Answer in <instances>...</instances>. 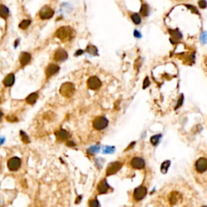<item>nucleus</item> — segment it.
Returning a JSON list of instances; mask_svg holds the SVG:
<instances>
[{
	"mask_svg": "<svg viewBox=\"0 0 207 207\" xmlns=\"http://www.w3.org/2000/svg\"><path fill=\"white\" fill-rule=\"evenodd\" d=\"M55 36L60 40L66 41V40H70L75 37V32L73 28L69 26H62L56 31Z\"/></svg>",
	"mask_w": 207,
	"mask_h": 207,
	"instance_id": "1",
	"label": "nucleus"
},
{
	"mask_svg": "<svg viewBox=\"0 0 207 207\" xmlns=\"http://www.w3.org/2000/svg\"><path fill=\"white\" fill-rule=\"evenodd\" d=\"M75 85L71 82H66L64 83L60 88V94L62 96L70 98L73 96V94L75 93Z\"/></svg>",
	"mask_w": 207,
	"mask_h": 207,
	"instance_id": "2",
	"label": "nucleus"
},
{
	"mask_svg": "<svg viewBox=\"0 0 207 207\" xmlns=\"http://www.w3.org/2000/svg\"><path fill=\"white\" fill-rule=\"evenodd\" d=\"M109 121L104 116H98L93 121V127L97 130H102L108 126Z\"/></svg>",
	"mask_w": 207,
	"mask_h": 207,
	"instance_id": "3",
	"label": "nucleus"
},
{
	"mask_svg": "<svg viewBox=\"0 0 207 207\" xmlns=\"http://www.w3.org/2000/svg\"><path fill=\"white\" fill-rule=\"evenodd\" d=\"M54 14V11L51 8H49V6H45L41 8L39 12V16L40 19L42 20H48L50 19Z\"/></svg>",
	"mask_w": 207,
	"mask_h": 207,
	"instance_id": "4",
	"label": "nucleus"
},
{
	"mask_svg": "<svg viewBox=\"0 0 207 207\" xmlns=\"http://www.w3.org/2000/svg\"><path fill=\"white\" fill-rule=\"evenodd\" d=\"M147 188H145L144 186H139V187L136 188L134 191V198L135 201L139 202L145 197V196L147 195Z\"/></svg>",
	"mask_w": 207,
	"mask_h": 207,
	"instance_id": "5",
	"label": "nucleus"
},
{
	"mask_svg": "<svg viewBox=\"0 0 207 207\" xmlns=\"http://www.w3.org/2000/svg\"><path fill=\"white\" fill-rule=\"evenodd\" d=\"M121 167H122V164H121V162L116 161L110 164L108 166V167H107V176H111V175L115 174L116 172H117L119 170L121 169Z\"/></svg>",
	"mask_w": 207,
	"mask_h": 207,
	"instance_id": "6",
	"label": "nucleus"
},
{
	"mask_svg": "<svg viewBox=\"0 0 207 207\" xmlns=\"http://www.w3.org/2000/svg\"><path fill=\"white\" fill-rule=\"evenodd\" d=\"M21 166V160L18 157H12L8 162V167L11 171H17Z\"/></svg>",
	"mask_w": 207,
	"mask_h": 207,
	"instance_id": "7",
	"label": "nucleus"
},
{
	"mask_svg": "<svg viewBox=\"0 0 207 207\" xmlns=\"http://www.w3.org/2000/svg\"><path fill=\"white\" fill-rule=\"evenodd\" d=\"M88 87L91 90H96L101 87V81L96 76H91L88 80Z\"/></svg>",
	"mask_w": 207,
	"mask_h": 207,
	"instance_id": "8",
	"label": "nucleus"
},
{
	"mask_svg": "<svg viewBox=\"0 0 207 207\" xmlns=\"http://www.w3.org/2000/svg\"><path fill=\"white\" fill-rule=\"evenodd\" d=\"M196 170L202 173L206 171L207 169V159L205 158H201L196 162Z\"/></svg>",
	"mask_w": 207,
	"mask_h": 207,
	"instance_id": "9",
	"label": "nucleus"
},
{
	"mask_svg": "<svg viewBox=\"0 0 207 207\" xmlns=\"http://www.w3.org/2000/svg\"><path fill=\"white\" fill-rule=\"evenodd\" d=\"M68 58V54L65 49H58L54 53V60L61 62V61H65Z\"/></svg>",
	"mask_w": 207,
	"mask_h": 207,
	"instance_id": "10",
	"label": "nucleus"
},
{
	"mask_svg": "<svg viewBox=\"0 0 207 207\" xmlns=\"http://www.w3.org/2000/svg\"><path fill=\"white\" fill-rule=\"evenodd\" d=\"M131 166L135 169H142L145 167V161L143 159L139 158V157H135L132 159L130 162Z\"/></svg>",
	"mask_w": 207,
	"mask_h": 207,
	"instance_id": "11",
	"label": "nucleus"
},
{
	"mask_svg": "<svg viewBox=\"0 0 207 207\" xmlns=\"http://www.w3.org/2000/svg\"><path fill=\"white\" fill-rule=\"evenodd\" d=\"M59 69H60V67L58 65H56V64H49L46 70V74L47 78H49L50 76L58 73V71H59Z\"/></svg>",
	"mask_w": 207,
	"mask_h": 207,
	"instance_id": "12",
	"label": "nucleus"
},
{
	"mask_svg": "<svg viewBox=\"0 0 207 207\" xmlns=\"http://www.w3.org/2000/svg\"><path fill=\"white\" fill-rule=\"evenodd\" d=\"M182 199V195L178 192H172L170 193L169 196V202L172 205H174L179 202L180 201H181Z\"/></svg>",
	"mask_w": 207,
	"mask_h": 207,
	"instance_id": "13",
	"label": "nucleus"
},
{
	"mask_svg": "<svg viewBox=\"0 0 207 207\" xmlns=\"http://www.w3.org/2000/svg\"><path fill=\"white\" fill-rule=\"evenodd\" d=\"M55 135L57 137V139L58 140H61V141H65V140H66V139H68L70 138V134L66 130L62 129L56 131Z\"/></svg>",
	"mask_w": 207,
	"mask_h": 207,
	"instance_id": "14",
	"label": "nucleus"
},
{
	"mask_svg": "<svg viewBox=\"0 0 207 207\" xmlns=\"http://www.w3.org/2000/svg\"><path fill=\"white\" fill-rule=\"evenodd\" d=\"M109 189V186L108 183H107L106 180H101V182L98 184V187H97V189H98V192L100 194H104V193H106L108 192V190Z\"/></svg>",
	"mask_w": 207,
	"mask_h": 207,
	"instance_id": "15",
	"label": "nucleus"
},
{
	"mask_svg": "<svg viewBox=\"0 0 207 207\" xmlns=\"http://www.w3.org/2000/svg\"><path fill=\"white\" fill-rule=\"evenodd\" d=\"M30 60H31L30 53H27V52H24V53H21L20 61V64H21L22 66H26V65H27L29 62H30Z\"/></svg>",
	"mask_w": 207,
	"mask_h": 207,
	"instance_id": "16",
	"label": "nucleus"
},
{
	"mask_svg": "<svg viewBox=\"0 0 207 207\" xmlns=\"http://www.w3.org/2000/svg\"><path fill=\"white\" fill-rule=\"evenodd\" d=\"M14 83H15V75L13 74H9L3 80V84L6 87L12 86Z\"/></svg>",
	"mask_w": 207,
	"mask_h": 207,
	"instance_id": "17",
	"label": "nucleus"
},
{
	"mask_svg": "<svg viewBox=\"0 0 207 207\" xmlns=\"http://www.w3.org/2000/svg\"><path fill=\"white\" fill-rule=\"evenodd\" d=\"M8 16H9L8 8L4 5H0V17H2L4 20H7Z\"/></svg>",
	"mask_w": 207,
	"mask_h": 207,
	"instance_id": "18",
	"label": "nucleus"
},
{
	"mask_svg": "<svg viewBox=\"0 0 207 207\" xmlns=\"http://www.w3.org/2000/svg\"><path fill=\"white\" fill-rule=\"evenodd\" d=\"M38 98V94L37 92H33V93L30 94L29 96L26 98V102L29 104H33L36 103V101Z\"/></svg>",
	"mask_w": 207,
	"mask_h": 207,
	"instance_id": "19",
	"label": "nucleus"
},
{
	"mask_svg": "<svg viewBox=\"0 0 207 207\" xmlns=\"http://www.w3.org/2000/svg\"><path fill=\"white\" fill-rule=\"evenodd\" d=\"M168 32H169V33L171 34V36H172V37H174L176 40H180L182 38V34L178 29H175V30L169 29Z\"/></svg>",
	"mask_w": 207,
	"mask_h": 207,
	"instance_id": "20",
	"label": "nucleus"
},
{
	"mask_svg": "<svg viewBox=\"0 0 207 207\" xmlns=\"http://www.w3.org/2000/svg\"><path fill=\"white\" fill-rule=\"evenodd\" d=\"M170 164H171V162H170L169 160H166V161H164V163L162 164L161 169H160L161 170L162 173H164V174H166V173H167Z\"/></svg>",
	"mask_w": 207,
	"mask_h": 207,
	"instance_id": "21",
	"label": "nucleus"
},
{
	"mask_svg": "<svg viewBox=\"0 0 207 207\" xmlns=\"http://www.w3.org/2000/svg\"><path fill=\"white\" fill-rule=\"evenodd\" d=\"M87 51H88V53H89L91 55H98V50H97L96 46H88L87 48Z\"/></svg>",
	"mask_w": 207,
	"mask_h": 207,
	"instance_id": "22",
	"label": "nucleus"
},
{
	"mask_svg": "<svg viewBox=\"0 0 207 207\" xmlns=\"http://www.w3.org/2000/svg\"><path fill=\"white\" fill-rule=\"evenodd\" d=\"M30 24H31L30 20H23V21H21V23L20 24L19 27H20L21 29H26V28H28V26L30 25Z\"/></svg>",
	"mask_w": 207,
	"mask_h": 207,
	"instance_id": "23",
	"label": "nucleus"
},
{
	"mask_svg": "<svg viewBox=\"0 0 207 207\" xmlns=\"http://www.w3.org/2000/svg\"><path fill=\"white\" fill-rule=\"evenodd\" d=\"M161 137H162L161 134H157V135H154V136H152L151 138V142L152 145H154V146L157 145Z\"/></svg>",
	"mask_w": 207,
	"mask_h": 207,
	"instance_id": "24",
	"label": "nucleus"
},
{
	"mask_svg": "<svg viewBox=\"0 0 207 207\" xmlns=\"http://www.w3.org/2000/svg\"><path fill=\"white\" fill-rule=\"evenodd\" d=\"M131 19L135 24H139L141 23V18H140L139 14H137V13H134L131 15Z\"/></svg>",
	"mask_w": 207,
	"mask_h": 207,
	"instance_id": "25",
	"label": "nucleus"
},
{
	"mask_svg": "<svg viewBox=\"0 0 207 207\" xmlns=\"http://www.w3.org/2000/svg\"><path fill=\"white\" fill-rule=\"evenodd\" d=\"M140 13H141L143 16H147V15H148V7H147V4L143 3V4L142 5Z\"/></svg>",
	"mask_w": 207,
	"mask_h": 207,
	"instance_id": "26",
	"label": "nucleus"
},
{
	"mask_svg": "<svg viewBox=\"0 0 207 207\" xmlns=\"http://www.w3.org/2000/svg\"><path fill=\"white\" fill-rule=\"evenodd\" d=\"M20 137H21V139H22V141H23L24 143H28V142H30V140L28 139V135H27L24 131H20Z\"/></svg>",
	"mask_w": 207,
	"mask_h": 207,
	"instance_id": "27",
	"label": "nucleus"
},
{
	"mask_svg": "<svg viewBox=\"0 0 207 207\" xmlns=\"http://www.w3.org/2000/svg\"><path fill=\"white\" fill-rule=\"evenodd\" d=\"M99 151H100V147H97V146H94V147H91V148H89L88 152V153H91V154H93V153L98 152Z\"/></svg>",
	"mask_w": 207,
	"mask_h": 207,
	"instance_id": "28",
	"label": "nucleus"
},
{
	"mask_svg": "<svg viewBox=\"0 0 207 207\" xmlns=\"http://www.w3.org/2000/svg\"><path fill=\"white\" fill-rule=\"evenodd\" d=\"M89 206L90 207H99V202L96 199L91 200L89 202Z\"/></svg>",
	"mask_w": 207,
	"mask_h": 207,
	"instance_id": "29",
	"label": "nucleus"
},
{
	"mask_svg": "<svg viewBox=\"0 0 207 207\" xmlns=\"http://www.w3.org/2000/svg\"><path fill=\"white\" fill-rule=\"evenodd\" d=\"M114 151V147H106L104 149V153H113Z\"/></svg>",
	"mask_w": 207,
	"mask_h": 207,
	"instance_id": "30",
	"label": "nucleus"
},
{
	"mask_svg": "<svg viewBox=\"0 0 207 207\" xmlns=\"http://www.w3.org/2000/svg\"><path fill=\"white\" fill-rule=\"evenodd\" d=\"M150 85V79H149V77H146L145 78V79H144L143 81V88L146 89L147 88V87L149 86Z\"/></svg>",
	"mask_w": 207,
	"mask_h": 207,
	"instance_id": "31",
	"label": "nucleus"
},
{
	"mask_svg": "<svg viewBox=\"0 0 207 207\" xmlns=\"http://www.w3.org/2000/svg\"><path fill=\"white\" fill-rule=\"evenodd\" d=\"M199 6L200 8H202V9H205V8H206V2H205V0H201V1H199Z\"/></svg>",
	"mask_w": 207,
	"mask_h": 207,
	"instance_id": "32",
	"label": "nucleus"
},
{
	"mask_svg": "<svg viewBox=\"0 0 207 207\" xmlns=\"http://www.w3.org/2000/svg\"><path fill=\"white\" fill-rule=\"evenodd\" d=\"M183 100H184V96L183 95H181L180 96V97L179 100H178V104H177V107H176V109H178L180 105H182V104H183Z\"/></svg>",
	"mask_w": 207,
	"mask_h": 207,
	"instance_id": "33",
	"label": "nucleus"
},
{
	"mask_svg": "<svg viewBox=\"0 0 207 207\" xmlns=\"http://www.w3.org/2000/svg\"><path fill=\"white\" fill-rule=\"evenodd\" d=\"M7 120L11 122H14V121H17V118L14 116H7Z\"/></svg>",
	"mask_w": 207,
	"mask_h": 207,
	"instance_id": "34",
	"label": "nucleus"
},
{
	"mask_svg": "<svg viewBox=\"0 0 207 207\" xmlns=\"http://www.w3.org/2000/svg\"><path fill=\"white\" fill-rule=\"evenodd\" d=\"M186 7H187L188 8H191L193 11L196 13V14H198V11H197V8H194V7H192V6H189H189L186 5Z\"/></svg>",
	"mask_w": 207,
	"mask_h": 207,
	"instance_id": "35",
	"label": "nucleus"
},
{
	"mask_svg": "<svg viewBox=\"0 0 207 207\" xmlns=\"http://www.w3.org/2000/svg\"><path fill=\"white\" fill-rule=\"evenodd\" d=\"M66 145L68 147H75V143H74V142H66Z\"/></svg>",
	"mask_w": 207,
	"mask_h": 207,
	"instance_id": "36",
	"label": "nucleus"
},
{
	"mask_svg": "<svg viewBox=\"0 0 207 207\" xmlns=\"http://www.w3.org/2000/svg\"><path fill=\"white\" fill-rule=\"evenodd\" d=\"M201 40H202L203 42L205 41V33H202V35L201 36Z\"/></svg>",
	"mask_w": 207,
	"mask_h": 207,
	"instance_id": "37",
	"label": "nucleus"
},
{
	"mask_svg": "<svg viewBox=\"0 0 207 207\" xmlns=\"http://www.w3.org/2000/svg\"><path fill=\"white\" fill-rule=\"evenodd\" d=\"M134 36H135V37H139V38L141 37V34H140V33H139V32H138L137 30L134 31Z\"/></svg>",
	"mask_w": 207,
	"mask_h": 207,
	"instance_id": "38",
	"label": "nucleus"
},
{
	"mask_svg": "<svg viewBox=\"0 0 207 207\" xmlns=\"http://www.w3.org/2000/svg\"><path fill=\"white\" fill-rule=\"evenodd\" d=\"M84 53V51L83 50H78V51H77L75 53V56H78V55H80L81 53Z\"/></svg>",
	"mask_w": 207,
	"mask_h": 207,
	"instance_id": "39",
	"label": "nucleus"
},
{
	"mask_svg": "<svg viewBox=\"0 0 207 207\" xmlns=\"http://www.w3.org/2000/svg\"><path fill=\"white\" fill-rule=\"evenodd\" d=\"M134 144H135V142H133L131 143V145H130V146H129V147L127 148V150H129V149H130V148H132V147H134Z\"/></svg>",
	"mask_w": 207,
	"mask_h": 207,
	"instance_id": "40",
	"label": "nucleus"
},
{
	"mask_svg": "<svg viewBox=\"0 0 207 207\" xmlns=\"http://www.w3.org/2000/svg\"><path fill=\"white\" fill-rule=\"evenodd\" d=\"M81 198H82V197H81V196H79V197H78V198L76 199V204H77V203H79V202H80Z\"/></svg>",
	"mask_w": 207,
	"mask_h": 207,
	"instance_id": "41",
	"label": "nucleus"
},
{
	"mask_svg": "<svg viewBox=\"0 0 207 207\" xmlns=\"http://www.w3.org/2000/svg\"><path fill=\"white\" fill-rule=\"evenodd\" d=\"M4 142V139L3 138H0V145Z\"/></svg>",
	"mask_w": 207,
	"mask_h": 207,
	"instance_id": "42",
	"label": "nucleus"
},
{
	"mask_svg": "<svg viewBox=\"0 0 207 207\" xmlns=\"http://www.w3.org/2000/svg\"><path fill=\"white\" fill-rule=\"evenodd\" d=\"M18 42H19V40H15V47H16V46H17V45H18Z\"/></svg>",
	"mask_w": 207,
	"mask_h": 207,
	"instance_id": "43",
	"label": "nucleus"
},
{
	"mask_svg": "<svg viewBox=\"0 0 207 207\" xmlns=\"http://www.w3.org/2000/svg\"><path fill=\"white\" fill-rule=\"evenodd\" d=\"M2 116H3V113L0 111V120H1V118H2Z\"/></svg>",
	"mask_w": 207,
	"mask_h": 207,
	"instance_id": "44",
	"label": "nucleus"
},
{
	"mask_svg": "<svg viewBox=\"0 0 207 207\" xmlns=\"http://www.w3.org/2000/svg\"><path fill=\"white\" fill-rule=\"evenodd\" d=\"M202 207H206V206H205V205H204V206H202Z\"/></svg>",
	"mask_w": 207,
	"mask_h": 207,
	"instance_id": "45",
	"label": "nucleus"
},
{
	"mask_svg": "<svg viewBox=\"0 0 207 207\" xmlns=\"http://www.w3.org/2000/svg\"><path fill=\"white\" fill-rule=\"evenodd\" d=\"M0 103H1V100H0Z\"/></svg>",
	"mask_w": 207,
	"mask_h": 207,
	"instance_id": "46",
	"label": "nucleus"
}]
</instances>
